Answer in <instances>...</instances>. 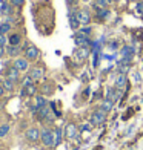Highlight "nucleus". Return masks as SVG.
<instances>
[{
  "label": "nucleus",
  "instance_id": "obj_18",
  "mask_svg": "<svg viewBox=\"0 0 143 150\" xmlns=\"http://www.w3.org/2000/svg\"><path fill=\"white\" fill-rule=\"evenodd\" d=\"M65 135H66L69 139L76 138V136H77V127L74 126L72 122H71V124H68V126H66V129H65Z\"/></svg>",
  "mask_w": 143,
  "mask_h": 150
},
{
  "label": "nucleus",
  "instance_id": "obj_25",
  "mask_svg": "<svg viewBox=\"0 0 143 150\" xmlns=\"http://www.w3.org/2000/svg\"><path fill=\"white\" fill-rule=\"evenodd\" d=\"M77 32H79V34H82V35L89 37V34L92 32V26H91V25H88V26H82V28H80Z\"/></svg>",
  "mask_w": 143,
  "mask_h": 150
},
{
  "label": "nucleus",
  "instance_id": "obj_6",
  "mask_svg": "<svg viewBox=\"0 0 143 150\" xmlns=\"http://www.w3.org/2000/svg\"><path fill=\"white\" fill-rule=\"evenodd\" d=\"M12 66L20 72H26V71H29V60H26L25 57H17L14 60V63H12Z\"/></svg>",
  "mask_w": 143,
  "mask_h": 150
},
{
  "label": "nucleus",
  "instance_id": "obj_26",
  "mask_svg": "<svg viewBox=\"0 0 143 150\" xmlns=\"http://www.w3.org/2000/svg\"><path fill=\"white\" fill-rule=\"evenodd\" d=\"M9 130H11L9 124H2L0 126V138H5V136L9 133Z\"/></svg>",
  "mask_w": 143,
  "mask_h": 150
},
{
  "label": "nucleus",
  "instance_id": "obj_5",
  "mask_svg": "<svg viewBox=\"0 0 143 150\" xmlns=\"http://www.w3.org/2000/svg\"><path fill=\"white\" fill-rule=\"evenodd\" d=\"M77 18L82 26H88L91 23V12L88 11L86 8H82V9H77Z\"/></svg>",
  "mask_w": 143,
  "mask_h": 150
},
{
  "label": "nucleus",
  "instance_id": "obj_33",
  "mask_svg": "<svg viewBox=\"0 0 143 150\" xmlns=\"http://www.w3.org/2000/svg\"><path fill=\"white\" fill-rule=\"evenodd\" d=\"M5 93H6V89L3 87V84H0V98H2V97H3Z\"/></svg>",
  "mask_w": 143,
  "mask_h": 150
},
{
  "label": "nucleus",
  "instance_id": "obj_35",
  "mask_svg": "<svg viewBox=\"0 0 143 150\" xmlns=\"http://www.w3.org/2000/svg\"><path fill=\"white\" fill-rule=\"evenodd\" d=\"M115 2V0H108V3H114Z\"/></svg>",
  "mask_w": 143,
  "mask_h": 150
},
{
  "label": "nucleus",
  "instance_id": "obj_8",
  "mask_svg": "<svg viewBox=\"0 0 143 150\" xmlns=\"http://www.w3.org/2000/svg\"><path fill=\"white\" fill-rule=\"evenodd\" d=\"M74 42H76V46H77V47H88V46L92 45V42H91L89 37L82 35V34H79V32L74 35Z\"/></svg>",
  "mask_w": 143,
  "mask_h": 150
},
{
  "label": "nucleus",
  "instance_id": "obj_30",
  "mask_svg": "<svg viewBox=\"0 0 143 150\" xmlns=\"http://www.w3.org/2000/svg\"><path fill=\"white\" fill-rule=\"evenodd\" d=\"M25 0H11V5L14 6V8H20V6L23 5Z\"/></svg>",
  "mask_w": 143,
  "mask_h": 150
},
{
  "label": "nucleus",
  "instance_id": "obj_16",
  "mask_svg": "<svg viewBox=\"0 0 143 150\" xmlns=\"http://www.w3.org/2000/svg\"><path fill=\"white\" fill-rule=\"evenodd\" d=\"M76 57L82 61L86 60L88 57H89V49H88V47H77L76 49Z\"/></svg>",
  "mask_w": 143,
  "mask_h": 150
},
{
  "label": "nucleus",
  "instance_id": "obj_17",
  "mask_svg": "<svg viewBox=\"0 0 143 150\" xmlns=\"http://www.w3.org/2000/svg\"><path fill=\"white\" fill-rule=\"evenodd\" d=\"M2 84H3V87L6 89V92L11 93V92L16 91V84H17V83H14V81L9 80V78H3V80H2Z\"/></svg>",
  "mask_w": 143,
  "mask_h": 150
},
{
  "label": "nucleus",
  "instance_id": "obj_21",
  "mask_svg": "<svg viewBox=\"0 0 143 150\" xmlns=\"http://www.w3.org/2000/svg\"><path fill=\"white\" fill-rule=\"evenodd\" d=\"M112 107H114V103H112V101H109V100H106V98L102 101V104L99 106V109H102V110L106 112V113H109L112 110Z\"/></svg>",
  "mask_w": 143,
  "mask_h": 150
},
{
  "label": "nucleus",
  "instance_id": "obj_31",
  "mask_svg": "<svg viewBox=\"0 0 143 150\" xmlns=\"http://www.w3.org/2000/svg\"><path fill=\"white\" fill-rule=\"evenodd\" d=\"M8 45V38H6V35H3V34H0V46H5Z\"/></svg>",
  "mask_w": 143,
  "mask_h": 150
},
{
  "label": "nucleus",
  "instance_id": "obj_27",
  "mask_svg": "<svg viewBox=\"0 0 143 150\" xmlns=\"http://www.w3.org/2000/svg\"><path fill=\"white\" fill-rule=\"evenodd\" d=\"M25 89H26V93H28L29 97H32V95H36V93H37V86L34 84V83L29 84V86H26Z\"/></svg>",
  "mask_w": 143,
  "mask_h": 150
},
{
  "label": "nucleus",
  "instance_id": "obj_11",
  "mask_svg": "<svg viewBox=\"0 0 143 150\" xmlns=\"http://www.w3.org/2000/svg\"><path fill=\"white\" fill-rule=\"evenodd\" d=\"M69 28L72 29V31H79L80 29V22H79V18H77V9H72V11H69Z\"/></svg>",
  "mask_w": 143,
  "mask_h": 150
},
{
  "label": "nucleus",
  "instance_id": "obj_14",
  "mask_svg": "<svg viewBox=\"0 0 143 150\" xmlns=\"http://www.w3.org/2000/svg\"><path fill=\"white\" fill-rule=\"evenodd\" d=\"M126 83H128L126 75L125 74H117V77H115V80H114L115 87H117V89H123V87L126 86Z\"/></svg>",
  "mask_w": 143,
  "mask_h": 150
},
{
  "label": "nucleus",
  "instance_id": "obj_24",
  "mask_svg": "<svg viewBox=\"0 0 143 150\" xmlns=\"http://www.w3.org/2000/svg\"><path fill=\"white\" fill-rule=\"evenodd\" d=\"M12 29V25L8 23V22H2L0 23V34H3V35H6L9 31Z\"/></svg>",
  "mask_w": 143,
  "mask_h": 150
},
{
  "label": "nucleus",
  "instance_id": "obj_20",
  "mask_svg": "<svg viewBox=\"0 0 143 150\" xmlns=\"http://www.w3.org/2000/svg\"><path fill=\"white\" fill-rule=\"evenodd\" d=\"M134 47L132 46H123L122 47V51H120V54L122 55H123L125 58H131L132 60V57H134Z\"/></svg>",
  "mask_w": 143,
  "mask_h": 150
},
{
  "label": "nucleus",
  "instance_id": "obj_3",
  "mask_svg": "<svg viewBox=\"0 0 143 150\" xmlns=\"http://www.w3.org/2000/svg\"><path fill=\"white\" fill-rule=\"evenodd\" d=\"M122 95H123V89H117V87H106V93H105V98L115 103L117 100L122 98Z\"/></svg>",
  "mask_w": 143,
  "mask_h": 150
},
{
  "label": "nucleus",
  "instance_id": "obj_28",
  "mask_svg": "<svg viewBox=\"0 0 143 150\" xmlns=\"http://www.w3.org/2000/svg\"><path fill=\"white\" fill-rule=\"evenodd\" d=\"M34 83V80L31 78V75L28 74L26 77H23L22 78V87H26V86H29V84H32Z\"/></svg>",
  "mask_w": 143,
  "mask_h": 150
},
{
  "label": "nucleus",
  "instance_id": "obj_4",
  "mask_svg": "<svg viewBox=\"0 0 143 150\" xmlns=\"http://www.w3.org/2000/svg\"><path fill=\"white\" fill-rule=\"evenodd\" d=\"M40 57V51L37 46L34 45H26L25 46V58L29 60V61H36Z\"/></svg>",
  "mask_w": 143,
  "mask_h": 150
},
{
  "label": "nucleus",
  "instance_id": "obj_23",
  "mask_svg": "<svg viewBox=\"0 0 143 150\" xmlns=\"http://www.w3.org/2000/svg\"><path fill=\"white\" fill-rule=\"evenodd\" d=\"M54 138H56V146H59L62 142V138H63V129L62 127H57L54 130Z\"/></svg>",
  "mask_w": 143,
  "mask_h": 150
},
{
  "label": "nucleus",
  "instance_id": "obj_7",
  "mask_svg": "<svg viewBox=\"0 0 143 150\" xmlns=\"http://www.w3.org/2000/svg\"><path fill=\"white\" fill-rule=\"evenodd\" d=\"M40 132H42V130H39L37 127H29L28 130L25 132L26 141H29V142H37V141H40Z\"/></svg>",
  "mask_w": 143,
  "mask_h": 150
},
{
  "label": "nucleus",
  "instance_id": "obj_9",
  "mask_svg": "<svg viewBox=\"0 0 143 150\" xmlns=\"http://www.w3.org/2000/svg\"><path fill=\"white\" fill-rule=\"evenodd\" d=\"M92 9H94L95 17H97L99 20H106L111 16V11L108 8H100V6H97V5H92Z\"/></svg>",
  "mask_w": 143,
  "mask_h": 150
},
{
  "label": "nucleus",
  "instance_id": "obj_29",
  "mask_svg": "<svg viewBox=\"0 0 143 150\" xmlns=\"http://www.w3.org/2000/svg\"><path fill=\"white\" fill-rule=\"evenodd\" d=\"M94 5H97L100 6V8H108V0H94Z\"/></svg>",
  "mask_w": 143,
  "mask_h": 150
},
{
  "label": "nucleus",
  "instance_id": "obj_12",
  "mask_svg": "<svg viewBox=\"0 0 143 150\" xmlns=\"http://www.w3.org/2000/svg\"><path fill=\"white\" fill-rule=\"evenodd\" d=\"M6 49V54H8L9 57H12V58H17V57H20V52H22V46H11V45H8L5 47Z\"/></svg>",
  "mask_w": 143,
  "mask_h": 150
},
{
  "label": "nucleus",
  "instance_id": "obj_15",
  "mask_svg": "<svg viewBox=\"0 0 143 150\" xmlns=\"http://www.w3.org/2000/svg\"><path fill=\"white\" fill-rule=\"evenodd\" d=\"M8 45H11V46H20L22 45V35H20V32H12L11 34L8 37Z\"/></svg>",
  "mask_w": 143,
  "mask_h": 150
},
{
  "label": "nucleus",
  "instance_id": "obj_36",
  "mask_svg": "<svg viewBox=\"0 0 143 150\" xmlns=\"http://www.w3.org/2000/svg\"><path fill=\"white\" fill-rule=\"evenodd\" d=\"M115 2H119V0H115Z\"/></svg>",
  "mask_w": 143,
  "mask_h": 150
},
{
  "label": "nucleus",
  "instance_id": "obj_1",
  "mask_svg": "<svg viewBox=\"0 0 143 150\" xmlns=\"http://www.w3.org/2000/svg\"><path fill=\"white\" fill-rule=\"evenodd\" d=\"M40 142L45 147H54L56 146V138H54V132L51 129L45 127L42 132H40Z\"/></svg>",
  "mask_w": 143,
  "mask_h": 150
},
{
  "label": "nucleus",
  "instance_id": "obj_22",
  "mask_svg": "<svg viewBox=\"0 0 143 150\" xmlns=\"http://www.w3.org/2000/svg\"><path fill=\"white\" fill-rule=\"evenodd\" d=\"M48 104H49V103H48V100H46L45 95H36V106L39 109H42V107H45Z\"/></svg>",
  "mask_w": 143,
  "mask_h": 150
},
{
  "label": "nucleus",
  "instance_id": "obj_10",
  "mask_svg": "<svg viewBox=\"0 0 143 150\" xmlns=\"http://www.w3.org/2000/svg\"><path fill=\"white\" fill-rule=\"evenodd\" d=\"M5 78H9V80L14 81V83H19L20 81V71H17L14 66H9L8 69L5 71Z\"/></svg>",
  "mask_w": 143,
  "mask_h": 150
},
{
  "label": "nucleus",
  "instance_id": "obj_32",
  "mask_svg": "<svg viewBox=\"0 0 143 150\" xmlns=\"http://www.w3.org/2000/svg\"><path fill=\"white\" fill-rule=\"evenodd\" d=\"M109 47H111L112 51H117V49H119V43H117V42H111V43H109Z\"/></svg>",
  "mask_w": 143,
  "mask_h": 150
},
{
  "label": "nucleus",
  "instance_id": "obj_34",
  "mask_svg": "<svg viewBox=\"0 0 143 150\" xmlns=\"http://www.w3.org/2000/svg\"><path fill=\"white\" fill-rule=\"evenodd\" d=\"M6 54V49H5V46H0V58H2L3 55Z\"/></svg>",
  "mask_w": 143,
  "mask_h": 150
},
{
  "label": "nucleus",
  "instance_id": "obj_19",
  "mask_svg": "<svg viewBox=\"0 0 143 150\" xmlns=\"http://www.w3.org/2000/svg\"><path fill=\"white\" fill-rule=\"evenodd\" d=\"M0 12L5 16V17H8V16H12V5L11 3H6V2H3L2 3V6H0Z\"/></svg>",
  "mask_w": 143,
  "mask_h": 150
},
{
  "label": "nucleus",
  "instance_id": "obj_2",
  "mask_svg": "<svg viewBox=\"0 0 143 150\" xmlns=\"http://www.w3.org/2000/svg\"><path fill=\"white\" fill-rule=\"evenodd\" d=\"M106 118H108V113L103 112L102 109H97V110H94V112L91 113V117H89V124L94 126V127H99V126H102V124H103V122L106 121Z\"/></svg>",
  "mask_w": 143,
  "mask_h": 150
},
{
  "label": "nucleus",
  "instance_id": "obj_13",
  "mask_svg": "<svg viewBox=\"0 0 143 150\" xmlns=\"http://www.w3.org/2000/svg\"><path fill=\"white\" fill-rule=\"evenodd\" d=\"M29 75H31V78H32L34 81H39V80H42V78H43L45 71L42 69V67L36 66V67H32V69L29 71Z\"/></svg>",
  "mask_w": 143,
  "mask_h": 150
}]
</instances>
